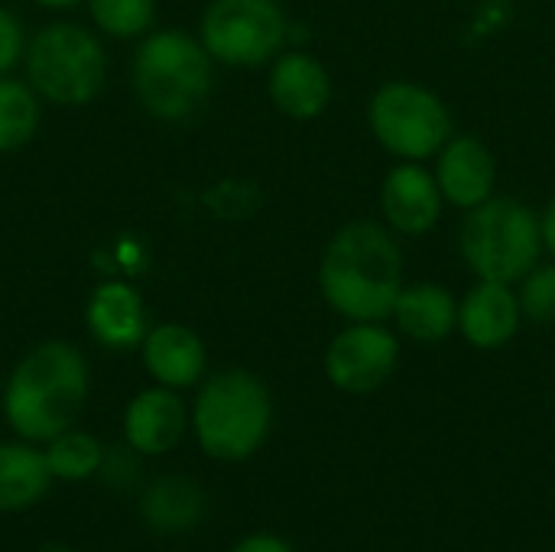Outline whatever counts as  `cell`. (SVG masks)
<instances>
[{
	"label": "cell",
	"mask_w": 555,
	"mask_h": 552,
	"mask_svg": "<svg viewBox=\"0 0 555 552\" xmlns=\"http://www.w3.org/2000/svg\"><path fill=\"white\" fill-rule=\"evenodd\" d=\"M403 286V247L387 224L351 221L322 251V299L348 322H387Z\"/></svg>",
	"instance_id": "obj_1"
},
{
	"label": "cell",
	"mask_w": 555,
	"mask_h": 552,
	"mask_svg": "<svg viewBox=\"0 0 555 552\" xmlns=\"http://www.w3.org/2000/svg\"><path fill=\"white\" fill-rule=\"evenodd\" d=\"M88 361L72 342H39L13 364L7 377L3 420L20 439L46 446L75 426L88 400Z\"/></svg>",
	"instance_id": "obj_2"
},
{
	"label": "cell",
	"mask_w": 555,
	"mask_h": 552,
	"mask_svg": "<svg viewBox=\"0 0 555 552\" xmlns=\"http://www.w3.org/2000/svg\"><path fill=\"white\" fill-rule=\"evenodd\" d=\"M192 433L208 459L244 462L270 436L273 400L267 384L244 371H218L198 384L192 403Z\"/></svg>",
	"instance_id": "obj_3"
},
{
	"label": "cell",
	"mask_w": 555,
	"mask_h": 552,
	"mask_svg": "<svg viewBox=\"0 0 555 552\" xmlns=\"http://www.w3.org/2000/svg\"><path fill=\"white\" fill-rule=\"evenodd\" d=\"M215 59L198 36L150 29L133 52V91L156 120H185L211 94Z\"/></svg>",
	"instance_id": "obj_4"
},
{
	"label": "cell",
	"mask_w": 555,
	"mask_h": 552,
	"mask_svg": "<svg viewBox=\"0 0 555 552\" xmlns=\"http://www.w3.org/2000/svg\"><path fill=\"white\" fill-rule=\"evenodd\" d=\"M459 251L478 280L520 283L543 254L540 215L514 195H491L465 211Z\"/></svg>",
	"instance_id": "obj_5"
},
{
	"label": "cell",
	"mask_w": 555,
	"mask_h": 552,
	"mask_svg": "<svg viewBox=\"0 0 555 552\" xmlns=\"http://www.w3.org/2000/svg\"><path fill=\"white\" fill-rule=\"evenodd\" d=\"M26 81L36 94L59 107L94 101L107 81V52L101 36L81 23H49L26 42Z\"/></svg>",
	"instance_id": "obj_6"
},
{
	"label": "cell",
	"mask_w": 555,
	"mask_h": 552,
	"mask_svg": "<svg viewBox=\"0 0 555 552\" xmlns=\"http://www.w3.org/2000/svg\"><path fill=\"white\" fill-rule=\"evenodd\" d=\"M367 127L390 156L410 163L436 156L452 140L446 101L416 81H384L367 101Z\"/></svg>",
	"instance_id": "obj_7"
},
{
	"label": "cell",
	"mask_w": 555,
	"mask_h": 552,
	"mask_svg": "<svg viewBox=\"0 0 555 552\" xmlns=\"http://www.w3.org/2000/svg\"><path fill=\"white\" fill-rule=\"evenodd\" d=\"M289 36L280 0H211L198 23V39L218 65H270Z\"/></svg>",
	"instance_id": "obj_8"
},
{
	"label": "cell",
	"mask_w": 555,
	"mask_h": 552,
	"mask_svg": "<svg viewBox=\"0 0 555 552\" xmlns=\"http://www.w3.org/2000/svg\"><path fill=\"white\" fill-rule=\"evenodd\" d=\"M400 361V342L384 322H348L325 348V377L341 394H374L390 381Z\"/></svg>",
	"instance_id": "obj_9"
},
{
	"label": "cell",
	"mask_w": 555,
	"mask_h": 552,
	"mask_svg": "<svg viewBox=\"0 0 555 552\" xmlns=\"http://www.w3.org/2000/svg\"><path fill=\"white\" fill-rule=\"evenodd\" d=\"M442 189L423 163L400 159L380 185V211L397 238H423L442 218Z\"/></svg>",
	"instance_id": "obj_10"
},
{
	"label": "cell",
	"mask_w": 555,
	"mask_h": 552,
	"mask_svg": "<svg viewBox=\"0 0 555 552\" xmlns=\"http://www.w3.org/2000/svg\"><path fill=\"white\" fill-rule=\"evenodd\" d=\"M267 94L280 114L293 120H315L332 101V75L315 55L302 49H283L270 62Z\"/></svg>",
	"instance_id": "obj_11"
},
{
	"label": "cell",
	"mask_w": 555,
	"mask_h": 552,
	"mask_svg": "<svg viewBox=\"0 0 555 552\" xmlns=\"http://www.w3.org/2000/svg\"><path fill=\"white\" fill-rule=\"evenodd\" d=\"M189 423L192 416L179 390L156 384L150 390H140L127 403L124 439H127V449H133L137 455H166L182 442Z\"/></svg>",
	"instance_id": "obj_12"
},
{
	"label": "cell",
	"mask_w": 555,
	"mask_h": 552,
	"mask_svg": "<svg viewBox=\"0 0 555 552\" xmlns=\"http://www.w3.org/2000/svg\"><path fill=\"white\" fill-rule=\"evenodd\" d=\"M436 182L442 198L462 211L488 202L498 185V159L478 137H455L436 153Z\"/></svg>",
	"instance_id": "obj_13"
},
{
	"label": "cell",
	"mask_w": 555,
	"mask_h": 552,
	"mask_svg": "<svg viewBox=\"0 0 555 552\" xmlns=\"http://www.w3.org/2000/svg\"><path fill=\"white\" fill-rule=\"evenodd\" d=\"M85 325L101 348L111 351L140 348L150 332L146 303L140 290L130 286L127 280H104L94 286L85 306Z\"/></svg>",
	"instance_id": "obj_14"
},
{
	"label": "cell",
	"mask_w": 555,
	"mask_h": 552,
	"mask_svg": "<svg viewBox=\"0 0 555 552\" xmlns=\"http://www.w3.org/2000/svg\"><path fill=\"white\" fill-rule=\"evenodd\" d=\"M140 361L146 374L169 390L198 387L208 371V351L202 335L179 322L153 325L140 345Z\"/></svg>",
	"instance_id": "obj_15"
},
{
	"label": "cell",
	"mask_w": 555,
	"mask_h": 552,
	"mask_svg": "<svg viewBox=\"0 0 555 552\" xmlns=\"http://www.w3.org/2000/svg\"><path fill=\"white\" fill-rule=\"evenodd\" d=\"M524 312L511 283L478 280L459 303V332L481 351L504 348L520 332Z\"/></svg>",
	"instance_id": "obj_16"
},
{
	"label": "cell",
	"mask_w": 555,
	"mask_h": 552,
	"mask_svg": "<svg viewBox=\"0 0 555 552\" xmlns=\"http://www.w3.org/2000/svg\"><path fill=\"white\" fill-rule=\"evenodd\" d=\"M390 319L400 335L420 345H439L459 329V303L442 283H413L400 290Z\"/></svg>",
	"instance_id": "obj_17"
},
{
	"label": "cell",
	"mask_w": 555,
	"mask_h": 552,
	"mask_svg": "<svg viewBox=\"0 0 555 552\" xmlns=\"http://www.w3.org/2000/svg\"><path fill=\"white\" fill-rule=\"evenodd\" d=\"M52 472L36 442H0V514H20L46 498Z\"/></svg>",
	"instance_id": "obj_18"
},
{
	"label": "cell",
	"mask_w": 555,
	"mask_h": 552,
	"mask_svg": "<svg viewBox=\"0 0 555 552\" xmlns=\"http://www.w3.org/2000/svg\"><path fill=\"white\" fill-rule=\"evenodd\" d=\"M140 514L150 530L156 534H185L205 514V495L195 482L182 475H163L146 485L140 498Z\"/></svg>",
	"instance_id": "obj_19"
},
{
	"label": "cell",
	"mask_w": 555,
	"mask_h": 552,
	"mask_svg": "<svg viewBox=\"0 0 555 552\" xmlns=\"http://www.w3.org/2000/svg\"><path fill=\"white\" fill-rule=\"evenodd\" d=\"M42 120V98L23 78L0 75V153L26 146Z\"/></svg>",
	"instance_id": "obj_20"
},
{
	"label": "cell",
	"mask_w": 555,
	"mask_h": 552,
	"mask_svg": "<svg viewBox=\"0 0 555 552\" xmlns=\"http://www.w3.org/2000/svg\"><path fill=\"white\" fill-rule=\"evenodd\" d=\"M42 452H46V465L52 478L59 482H88L91 475L101 472L104 455H107L104 446L91 433H81L75 426L49 439Z\"/></svg>",
	"instance_id": "obj_21"
},
{
	"label": "cell",
	"mask_w": 555,
	"mask_h": 552,
	"mask_svg": "<svg viewBox=\"0 0 555 552\" xmlns=\"http://www.w3.org/2000/svg\"><path fill=\"white\" fill-rule=\"evenodd\" d=\"M94 29L111 39H143L156 23V0H85Z\"/></svg>",
	"instance_id": "obj_22"
},
{
	"label": "cell",
	"mask_w": 555,
	"mask_h": 552,
	"mask_svg": "<svg viewBox=\"0 0 555 552\" xmlns=\"http://www.w3.org/2000/svg\"><path fill=\"white\" fill-rule=\"evenodd\" d=\"M520 299V312L530 322L550 325L555 322V260L550 264H537L517 290Z\"/></svg>",
	"instance_id": "obj_23"
},
{
	"label": "cell",
	"mask_w": 555,
	"mask_h": 552,
	"mask_svg": "<svg viewBox=\"0 0 555 552\" xmlns=\"http://www.w3.org/2000/svg\"><path fill=\"white\" fill-rule=\"evenodd\" d=\"M26 33L23 23L16 20V13H10L7 7H0V75H10L23 55H26Z\"/></svg>",
	"instance_id": "obj_24"
},
{
	"label": "cell",
	"mask_w": 555,
	"mask_h": 552,
	"mask_svg": "<svg viewBox=\"0 0 555 552\" xmlns=\"http://www.w3.org/2000/svg\"><path fill=\"white\" fill-rule=\"evenodd\" d=\"M231 552H296L283 537H273V534H250L244 537Z\"/></svg>",
	"instance_id": "obj_25"
},
{
	"label": "cell",
	"mask_w": 555,
	"mask_h": 552,
	"mask_svg": "<svg viewBox=\"0 0 555 552\" xmlns=\"http://www.w3.org/2000/svg\"><path fill=\"white\" fill-rule=\"evenodd\" d=\"M540 231H543V251H550V257L555 260V195L540 215Z\"/></svg>",
	"instance_id": "obj_26"
},
{
	"label": "cell",
	"mask_w": 555,
	"mask_h": 552,
	"mask_svg": "<svg viewBox=\"0 0 555 552\" xmlns=\"http://www.w3.org/2000/svg\"><path fill=\"white\" fill-rule=\"evenodd\" d=\"M33 3H39V7H46V10H72V7H78V3H85V0H33Z\"/></svg>",
	"instance_id": "obj_27"
},
{
	"label": "cell",
	"mask_w": 555,
	"mask_h": 552,
	"mask_svg": "<svg viewBox=\"0 0 555 552\" xmlns=\"http://www.w3.org/2000/svg\"><path fill=\"white\" fill-rule=\"evenodd\" d=\"M39 552H72V550H65V547H59V543H49V547H42Z\"/></svg>",
	"instance_id": "obj_28"
}]
</instances>
